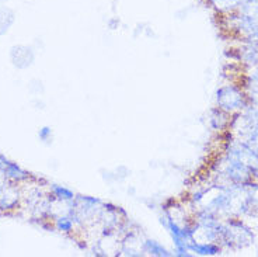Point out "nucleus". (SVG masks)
<instances>
[{"label":"nucleus","instance_id":"obj_1","mask_svg":"<svg viewBox=\"0 0 258 257\" xmlns=\"http://www.w3.org/2000/svg\"><path fill=\"white\" fill-rule=\"evenodd\" d=\"M14 23V13L9 7H2L0 9V35L7 32L10 26Z\"/></svg>","mask_w":258,"mask_h":257},{"label":"nucleus","instance_id":"obj_2","mask_svg":"<svg viewBox=\"0 0 258 257\" xmlns=\"http://www.w3.org/2000/svg\"><path fill=\"white\" fill-rule=\"evenodd\" d=\"M194 250H197L200 254H218L219 249L213 244H200V246H195Z\"/></svg>","mask_w":258,"mask_h":257},{"label":"nucleus","instance_id":"obj_3","mask_svg":"<svg viewBox=\"0 0 258 257\" xmlns=\"http://www.w3.org/2000/svg\"><path fill=\"white\" fill-rule=\"evenodd\" d=\"M56 225H58V228L60 229V231L69 232L72 229V222L68 218H59Z\"/></svg>","mask_w":258,"mask_h":257},{"label":"nucleus","instance_id":"obj_4","mask_svg":"<svg viewBox=\"0 0 258 257\" xmlns=\"http://www.w3.org/2000/svg\"><path fill=\"white\" fill-rule=\"evenodd\" d=\"M53 190H55V193L58 194L59 198L71 199L72 197H73L71 191H68V190H64V188H60V187H53Z\"/></svg>","mask_w":258,"mask_h":257},{"label":"nucleus","instance_id":"obj_5","mask_svg":"<svg viewBox=\"0 0 258 257\" xmlns=\"http://www.w3.org/2000/svg\"><path fill=\"white\" fill-rule=\"evenodd\" d=\"M39 138L42 139V141H48L49 139V136H51V128H48V127H44L42 129H39Z\"/></svg>","mask_w":258,"mask_h":257}]
</instances>
